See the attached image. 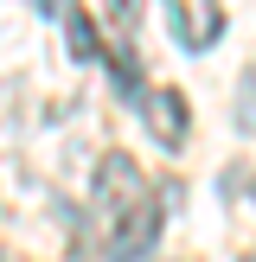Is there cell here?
<instances>
[{
    "label": "cell",
    "mask_w": 256,
    "mask_h": 262,
    "mask_svg": "<svg viewBox=\"0 0 256 262\" xmlns=\"http://www.w3.org/2000/svg\"><path fill=\"white\" fill-rule=\"evenodd\" d=\"M90 199H96L109 217H128L135 205H147V179H141V166L128 160V154H102L96 160V192H90Z\"/></svg>",
    "instance_id": "cell-1"
},
{
    "label": "cell",
    "mask_w": 256,
    "mask_h": 262,
    "mask_svg": "<svg viewBox=\"0 0 256 262\" xmlns=\"http://www.w3.org/2000/svg\"><path fill=\"white\" fill-rule=\"evenodd\" d=\"M154 243H160V205L147 199V205H135L128 217H115L102 262H147V256H154Z\"/></svg>",
    "instance_id": "cell-2"
},
{
    "label": "cell",
    "mask_w": 256,
    "mask_h": 262,
    "mask_svg": "<svg viewBox=\"0 0 256 262\" xmlns=\"http://www.w3.org/2000/svg\"><path fill=\"white\" fill-rule=\"evenodd\" d=\"M166 26H173L179 51H211L224 32V13H218V0H166Z\"/></svg>",
    "instance_id": "cell-3"
},
{
    "label": "cell",
    "mask_w": 256,
    "mask_h": 262,
    "mask_svg": "<svg viewBox=\"0 0 256 262\" xmlns=\"http://www.w3.org/2000/svg\"><path fill=\"white\" fill-rule=\"evenodd\" d=\"M141 122H147V135L160 141L166 154H179L186 135H192V109H186L179 90H147V96H141Z\"/></svg>",
    "instance_id": "cell-4"
},
{
    "label": "cell",
    "mask_w": 256,
    "mask_h": 262,
    "mask_svg": "<svg viewBox=\"0 0 256 262\" xmlns=\"http://www.w3.org/2000/svg\"><path fill=\"white\" fill-rule=\"evenodd\" d=\"M102 58H109V77H115V90H122L128 102L147 96V71H141V51L135 45H115V51H102Z\"/></svg>",
    "instance_id": "cell-5"
},
{
    "label": "cell",
    "mask_w": 256,
    "mask_h": 262,
    "mask_svg": "<svg viewBox=\"0 0 256 262\" xmlns=\"http://www.w3.org/2000/svg\"><path fill=\"white\" fill-rule=\"evenodd\" d=\"M64 45H71V58H77V64L102 58V45H96V19H90L83 7H71V13H64Z\"/></svg>",
    "instance_id": "cell-6"
},
{
    "label": "cell",
    "mask_w": 256,
    "mask_h": 262,
    "mask_svg": "<svg viewBox=\"0 0 256 262\" xmlns=\"http://www.w3.org/2000/svg\"><path fill=\"white\" fill-rule=\"evenodd\" d=\"M230 122H237V135H256V64L237 77V109H230Z\"/></svg>",
    "instance_id": "cell-7"
},
{
    "label": "cell",
    "mask_w": 256,
    "mask_h": 262,
    "mask_svg": "<svg viewBox=\"0 0 256 262\" xmlns=\"http://www.w3.org/2000/svg\"><path fill=\"white\" fill-rule=\"evenodd\" d=\"M109 13H115V19H122V26H128V32H135V26H141V0H115Z\"/></svg>",
    "instance_id": "cell-8"
},
{
    "label": "cell",
    "mask_w": 256,
    "mask_h": 262,
    "mask_svg": "<svg viewBox=\"0 0 256 262\" xmlns=\"http://www.w3.org/2000/svg\"><path fill=\"white\" fill-rule=\"evenodd\" d=\"M32 13H45V19H58V13H71V0H32Z\"/></svg>",
    "instance_id": "cell-9"
},
{
    "label": "cell",
    "mask_w": 256,
    "mask_h": 262,
    "mask_svg": "<svg viewBox=\"0 0 256 262\" xmlns=\"http://www.w3.org/2000/svg\"><path fill=\"white\" fill-rule=\"evenodd\" d=\"M243 262H256V250H250V256H243Z\"/></svg>",
    "instance_id": "cell-10"
},
{
    "label": "cell",
    "mask_w": 256,
    "mask_h": 262,
    "mask_svg": "<svg viewBox=\"0 0 256 262\" xmlns=\"http://www.w3.org/2000/svg\"><path fill=\"white\" fill-rule=\"evenodd\" d=\"M250 205H256V186H250Z\"/></svg>",
    "instance_id": "cell-11"
}]
</instances>
